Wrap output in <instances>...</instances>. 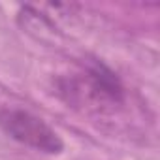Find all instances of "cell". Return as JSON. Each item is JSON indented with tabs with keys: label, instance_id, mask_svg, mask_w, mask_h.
I'll return each instance as SVG.
<instances>
[{
	"label": "cell",
	"instance_id": "6da1fadb",
	"mask_svg": "<svg viewBox=\"0 0 160 160\" xmlns=\"http://www.w3.org/2000/svg\"><path fill=\"white\" fill-rule=\"evenodd\" d=\"M60 92L68 102L91 111H113L124 102L121 79L115 72L98 62L60 79Z\"/></svg>",
	"mask_w": 160,
	"mask_h": 160
},
{
	"label": "cell",
	"instance_id": "7a4b0ae2",
	"mask_svg": "<svg viewBox=\"0 0 160 160\" xmlns=\"http://www.w3.org/2000/svg\"><path fill=\"white\" fill-rule=\"evenodd\" d=\"M0 128L15 141L47 154H58L64 149L60 136L43 119L25 109H2Z\"/></svg>",
	"mask_w": 160,
	"mask_h": 160
}]
</instances>
